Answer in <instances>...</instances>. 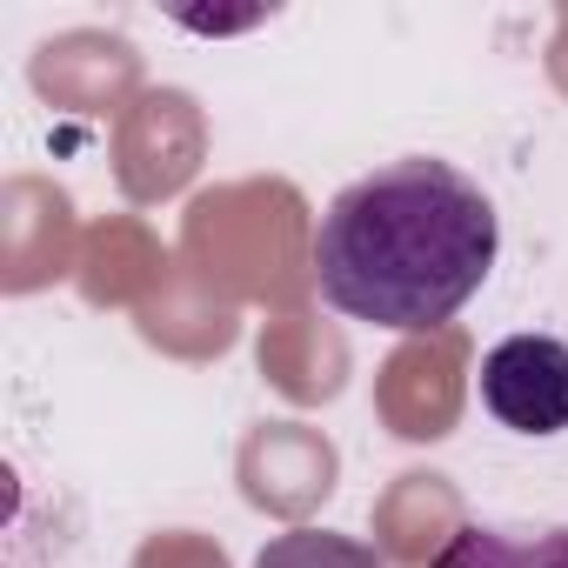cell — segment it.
<instances>
[{
    "label": "cell",
    "instance_id": "cell-1",
    "mask_svg": "<svg viewBox=\"0 0 568 568\" xmlns=\"http://www.w3.org/2000/svg\"><path fill=\"white\" fill-rule=\"evenodd\" d=\"M501 254L495 201L442 154H402L348 181L315 227V288L388 335L448 328Z\"/></svg>",
    "mask_w": 568,
    "mask_h": 568
},
{
    "label": "cell",
    "instance_id": "cell-3",
    "mask_svg": "<svg viewBox=\"0 0 568 568\" xmlns=\"http://www.w3.org/2000/svg\"><path fill=\"white\" fill-rule=\"evenodd\" d=\"M435 568H568V528H501V521H462Z\"/></svg>",
    "mask_w": 568,
    "mask_h": 568
},
{
    "label": "cell",
    "instance_id": "cell-2",
    "mask_svg": "<svg viewBox=\"0 0 568 568\" xmlns=\"http://www.w3.org/2000/svg\"><path fill=\"white\" fill-rule=\"evenodd\" d=\"M481 408L515 435L568 428V342L561 335H508L481 355Z\"/></svg>",
    "mask_w": 568,
    "mask_h": 568
},
{
    "label": "cell",
    "instance_id": "cell-4",
    "mask_svg": "<svg viewBox=\"0 0 568 568\" xmlns=\"http://www.w3.org/2000/svg\"><path fill=\"white\" fill-rule=\"evenodd\" d=\"M254 568H382V555L355 535H328V528H295V535H274Z\"/></svg>",
    "mask_w": 568,
    "mask_h": 568
}]
</instances>
